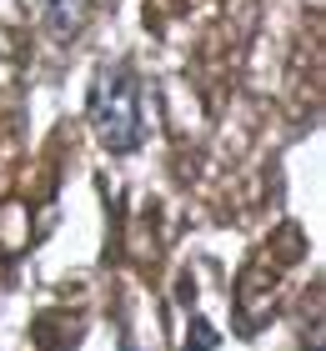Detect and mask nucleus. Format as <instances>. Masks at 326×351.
<instances>
[{
    "mask_svg": "<svg viewBox=\"0 0 326 351\" xmlns=\"http://www.w3.org/2000/svg\"><path fill=\"white\" fill-rule=\"evenodd\" d=\"M86 125L95 146L110 156H130L145 146V101L130 66H101L86 90Z\"/></svg>",
    "mask_w": 326,
    "mask_h": 351,
    "instance_id": "1",
    "label": "nucleus"
},
{
    "mask_svg": "<svg viewBox=\"0 0 326 351\" xmlns=\"http://www.w3.org/2000/svg\"><path fill=\"white\" fill-rule=\"evenodd\" d=\"M91 21V0H40V30L56 45H71Z\"/></svg>",
    "mask_w": 326,
    "mask_h": 351,
    "instance_id": "2",
    "label": "nucleus"
},
{
    "mask_svg": "<svg viewBox=\"0 0 326 351\" xmlns=\"http://www.w3.org/2000/svg\"><path fill=\"white\" fill-rule=\"evenodd\" d=\"M121 351H136V346H130V341H121Z\"/></svg>",
    "mask_w": 326,
    "mask_h": 351,
    "instance_id": "3",
    "label": "nucleus"
}]
</instances>
